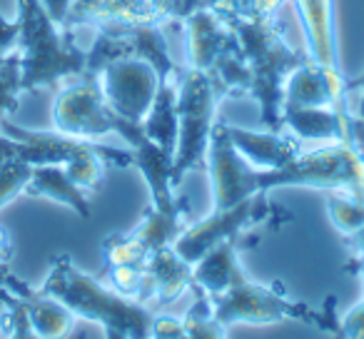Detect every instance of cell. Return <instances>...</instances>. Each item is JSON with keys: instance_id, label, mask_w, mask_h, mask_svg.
<instances>
[{"instance_id": "cell-32", "label": "cell", "mask_w": 364, "mask_h": 339, "mask_svg": "<svg viewBox=\"0 0 364 339\" xmlns=\"http://www.w3.org/2000/svg\"><path fill=\"white\" fill-rule=\"evenodd\" d=\"M105 339H127V337H122L120 332H110V329H107V332H105Z\"/></svg>"}, {"instance_id": "cell-22", "label": "cell", "mask_w": 364, "mask_h": 339, "mask_svg": "<svg viewBox=\"0 0 364 339\" xmlns=\"http://www.w3.org/2000/svg\"><path fill=\"white\" fill-rule=\"evenodd\" d=\"M195 304L188 312V317H182V339H228L225 327L210 314L208 297L195 289Z\"/></svg>"}, {"instance_id": "cell-30", "label": "cell", "mask_w": 364, "mask_h": 339, "mask_svg": "<svg viewBox=\"0 0 364 339\" xmlns=\"http://www.w3.org/2000/svg\"><path fill=\"white\" fill-rule=\"evenodd\" d=\"M352 90H359L357 115H352V117H357V120L364 122V72H362V75H357V77H352V80H347V77H344V92H352Z\"/></svg>"}, {"instance_id": "cell-15", "label": "cell", "mask_w": 364, "mask_h": 339, "mask_svg": "<svg viewBox=\"0 0 364 339\" xmlns=\"http://www.w3.org/2000/svg\"><path fill=\"white\" fill-rule=\"evenodd\" d=\"M193 289V264L185 262L180 254L170 247H162L147 259L145 264V297L142 304L152 312L180 299L182 294Z\"/></svg>"}, {"instance_id": "cell-1", "label": "cell", "mask_w": 364, "mask_h": 339, "mask_svg": "<svg viewBox=\"0 0 364 339\" xmlns=\"http://www.w3.org/2000/svg\"><path fill=\"white\" fill-rule=\"evenodd\" d=\"M242 48L245 65L250 70V92L257 102L259 122L267 130L282 127V100L287 77L307 60V53L287 45L274 16L267 18H223Z\"/></svg>"}, {"instance_id": "cell-21", "label": "cell", "mask_w": 364, "mask_h": 339, "mask_svg": "<svg viewBox=\"0 0 364 339\" xmlns=\"http://www.w3.org/2000/svg\"><path fill=\"white\" fill-rule=\"evenodd\" d=\"M185 210H188L185 200H180V203L172 205V208H155V205H150V208L145 210V215H142V220L135 225V230L127 235L152 257L157 249L170 247L177 235L182 232V227H185V225H182Z\"/></svg>"}, {"instance_id": "cell-14", "label": "cell", "mask_w": 364, "mask_h": 339, "mask_svg": "<svg viewBox=\"0 0 364 339\" xmlns=\"http://www.w3.org/2000/svg\"><path fill=\"white\" fill-rule=\"evenodd\" d=\"M0 287H6L23 304V309L28 314V322H31V329L38 334V339H65L75 329L77 317L65 304L43 294L41 289L28 287L26 282L13 277L11 272L0 279Z\"/></svg>"}, {"instance_id": "cell-26", "label": "cell", "mask_w": 364, "mask_h": 339, "mask_svg": "<svg viewBox=\"0 0 364 339\" xmlns=\"http://www.w3.org/2000/svg\"><path fill=\"white\" fill-rule=\"evenodd\" d=\"M33 175V165L21 160H6L0 162V210L8 203L26 193V185Z\"/></svg>"}, {"instance_id": "cell-10", "label": "cell", "mask_w": 364, "mask_h": 339, "mask_svg": "<svg viewBox=\"0 0 364 339\" xmlns=\"http://www.w3.org/2000/svg\"><path fill=\"white\" fill-rule=\"evenodd\" d=\"M105 102L115 115L132 125H142L160 87V75L147 60L137 55L117 58L97 72Z\"/></svg>"}, {"instance_id": "cell-2", "label": "cell", "mask_w": 364, "mask_h": 339, "mask_svg": "<svg viewBox=\"0 0 364 339\" xmlns=\"http://www.w3.org/2000/svg\"><path fill=\"white\" fill-rule=\"evenodd\" d=\"M38 289L65 304L75 317L100 324L105 332L110 329L127 339H150L155 312L85 274L68 254L53 259L48 277Z\"/></svg>"}, {"instance_id": "cell-31", "label": "cell", "mask_w": 364, "mask_h": 339, "mask_svg": "<svg viewBox=\"0 0 364 339\" xmlns=\"http://www.w3.org/2000/svg\"><path fill=\"white\" fill-rule=\"evenodd\" d=\"M349 137H352L354 147L364 155V122L357 117H349Z\"/></svg>"}, {"instance_id": "cell-23", "label": "cell", "mask_w": 364, "mask_h": 339, "mask_svg": "<svg viewBox=\"0 0 364 339\" xmlns=\"http://www.w3.org/2000/svg\"><path fill=\"white\" fill-rule=\"evenodd\" d=\"M327 215L344 237H352L354 232L364 227V200H357L344 193H329Z\"/></svg>"}, {"instance_id": "cell-27", "label": "cell", "mask_w": 364, "mask_h": 339, "mask_svg": "<svg viewBox=\"0 0 364 339\" xmlns=\"http://www.w3.org/2000/svg\"><path fill=\"white\" fill-rule=\"evenodd\" d=\"M150 339H182V319L155 312Z\"/></svg>"}, {"instance_id": "cell-7", "label": "cell", "mask_w": 364, "mask_h": 339, "mask_svg": "<svg viewBox=\"0 0 364 339\" xmlns=\"http://www.w3.org/2000/svg\"><path fill=\"white\" fill-rule=\"evenodd\" d=\"M182 26L188 31L190 68L208 72L228 97L247 95L250 70L245 65L242 48L223 18L205 6L195 11Z\"/></svg>"}, {"instance_id": "cell-5", "label": "cell", "mask_w": 364, "mask_h": 339, "mask_svg": "<svg viewBox=\"0 0 364 339\" xmlns=\"http://www.w3.org/2000/svg\"><path fill=\"white\" fill-rule=\"evenodd\" d=\"M208 304H210V314L225 329L232 327V324H279V322L312 324L319 332H332V334H337L339 329V322L332 309L329 312L312 309L309 304L289 299L277 287L252 282L250 277L232 284L225 292L210 294Z\"/></svg>"}, {"instance_id": "cell-11", "label": "cell", "mask_w": 364, "mask_h": 339, "mask_svg": "<svg viewBox=\"0 0 364 339\" xmlns=\"http://www.w3.org/2000/svg\"><path fill=\"white\" fill-rule=\"evenodd\" d=\"M205 170L210 173V183H213V210L235 208L242 200L262 193L259 170L235 150L228 135V122H215Z\"/></svg>"}, {"instance_id": "cell-4", "label": "cell", "mask_w": 364, "mask_h": 339, "mask_svg": "<svg viewBox=\"0 0 364 339\" xmlns=\"http://www.w3.org/2000/svg\"><path fill=\"white\" fill-rule=\"evenodd\" d=\"M314 188L364 200V155L352 140L319 142L279 170H259V190Z\"/></svg>"}, {"instance_id": "cell-13", "label": "cell", "mask_w": 364, "mask_h": 339, "mask_svg": "<svg viewBox=\"0 0 364 339\" xmlns=\"http://www.w3.org/2000/svg\"><path fill=\"white\" fill-rule=\"evenodd\" d=\"M344 75L317 65L314 60H304L284 82L282 105L294 107H332L347 112L344 105Z\"/></svg>"}, {"instance_id": "cell-6", "label": "cell", "mask_w": 364, "mask_h": 339, "mask_svg": "<svg viewBox=\"0 0 364 339\" xmlns=\"http://www.w3.org/2000/svg\"><path fill=\"white\" fill-rule=\"evenodd\" d=\"M225 90L203 70L185 68L177 87V145L172 157V183L180 185L190 170H205L215 112Z\"/></svg>"}, {"instance_id": "cell-17", "label": "cell", "mask_w": 364, "mask_h": 339, "mask_svg": "<svg viewBox=\"0 0 364 339\" xmlns=\"http://www.w3.org/2000/svg\"><path fill=\"white\" fill-rule=\"evenodd\" d=\"M349 112L332 107H294L282 105V127L302 142H339L349 137Z\"/></svg>"}, {"instance_id": "cell-16", "label": "cell", "mask_w": 364, "mask_h": 339, "mask_svg": "<svg viewBox=\"0 0 364 339\" xmlns=\"http://www.w3.org/2000/svg\"><path fill=\"white\" fill-rule=\"evenodd\" d=\"M228 135L232 140L235 150L257 170H279L287 162H292L304 150L302 140L287 135L284 130H245V127L228 125Z\"/></svg>"}, {"instance_id": "cell-25", "label": "cell", "mask_w": 364, "mask_h": 339, "mask_svg": "<svg viewBox=\"0 0 364 339\" xmlns=\"http://www.w3.org/2000/svg\"><path fill=\"white\" fill-rule=\"evenodd\" d=\"M0 327L8 332V339H38L23 304L6 287H0Z\"/></svg>"}, {"instance_id": "cell-3", "label": "cell", "mask_w": 364, "mask_h": 339, "mask_svg": "<svg viewBox=\"0 0 364 339\" xmlns=\"http://www.w3.org/2000/svg\"><path fill=\"white\" fill-rule=\"evenodd\" d=\"M18 55L23 92L63 85L85 72V50L63 31L41 0H18Z\"/></svg>"}, {"instance_id": "cell-28", "label": "cell", "mask_w": 364, "mask_h": 339, "mask_svg": "<svg viewBox=\"0 0 364 339\" xmlns=\"http://www.w3.org/2000/svg\"><path fill=\"white\" fill-rule=\"evenodd\" d=\"M13 257H16V244H13L11 232H8V230L0 225V279L11 272L8 267H11Z\"/></svg>"}, {"instance_id": "cell-8", "label": "cell", "mask_w": 364, "mask_h": 339, "mask_svg": "<svg viewBox=\"0 0 364 339\" xmlns=\"http://www.w3.org/2000/svg\"><path fill=\"white\" fill-rule=\"evenodd\" d=\"M53 130L77 140H97L102 135H120L127 145L142 135L140 125L122 120L110 110L100 90L97 75L82 72L60 85L53 100Z\"/></svg>"}, {"instance_id": "cell-29", "label": "cell", "mask_w": 364, "mask_h": 339, "mask_svg": "<svg viewBox=\"0 0 364 339\" xmlns=\"http://www.w3.org/2000/svg\"><path fill=\"white\" fill-rule=\"evenodd\" d=\"M41 3L46 6L48 16H50L53 21L58 23V26H63L68 11H70V6H73V0H41Z\"/></svg>"}, {"instance_id": "cell-20", "label": "cell", "mask_w": 364, "mask_h": 339, "mask_svg": "<svg viewBox=\"0 0 364 339\" xmlns=\"http://www.w3.org/2000/svg\"><path fill=\"white\" fill-rule=\"evenodd\" d=\"M180 77L182 70L177 75L160 80L155 100H152L150 110H147L145 120L140 125L145 137H150L157 147L170 152L172 157H175L177 145V87H180Z\"/></svg>"}, {"instance_id": "cell-12", "label": "cell", "mask_w": 364, "mask_h": 339, "mask_svg": "<svg viewBox=\"0 0 364 339\" xmlns=\"http://www.w3.org/2000/svg\"><path fill=\"white\" fill-rule=\"evenodd\" d=\"M292 6L304 33V53L309 55V60L332 72H342L334 0H292Z\"/></svg>"}, {"instance_id": "cell-19", "label": "cell", "mask_w": 364, "mask_h": 339, "mask_svg": "<svg viewBox=\"0 0 364 339\" xmlns=\"http://www.w3.org/2000/svg\"><path fill=\"white\" fill-rule=\"evenodd\" d=\"M28 198H46L58 205H65L82 220H90V203H87L85 190H80L70 178H68L63 165H41L33 167V175L26 185Z\"/></svg>"}, {"instance_id": "cell-18", "label": "cell", "mask_w": 364, "mask_h": 339, "mask_svg": "<svg viewBox=\"0 0 364 339\" xmlns=\"http://www.w3.org/2000/svg\"><path fill=\"white\" fill-rule=\"evenodd\" d=\"M247 277L237 257V240L218 244L193 264V289L203 294H220Z\"/></svg>"}, {"instance_id": "cell-24", "label": "cell", "mask_w": 364, "mask_h": 339, "mask_svg": "<svg viewBox=\"0 0 364 339\" xmlns=\"http://www.w3.org/2000/svg\"><path fill=\"white\" fill-rule=\"evenodd\" d=\"M352 240L354 247H357V274L359 282H362V297L349 309L347 317L339 322V329L334 334L337 339H364V227L359 232H354Z\"/></svg>"}, {"instance_id": "cell-9", "label": "cell", "mask_w": 364, "mask_h": 339, "mask_svg": "<svg viewBox=\"0 0 364 339\" xmlns=\"http://www.w3.org/2000/svg\"><path fill=\"white\" fill-rule=\"evenodd\" d=\"M289 220H292V215L287 210L269 203L267 193H257L252 198L242 200L240 205H235V208L213 210L208 217L198 220V222L188 225V227H182V232L172 242V249L185 262L195 264L210 249L218 247V244L228 242V240H240V235L245 230H252L262 222L279 227V225L289 222Z\"/></svg>"}]
</instances>
